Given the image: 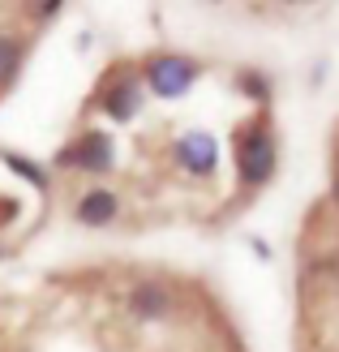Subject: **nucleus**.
<instances>
[{
    "label": "nucleus",
    "mask_w": 339,
    "mask_h": 352,
    "mask_svg": "<svg viewBox=\"0 0 339 352\" xmlns=\"http://www.w3.org/2000/svg\"><path fill=\"white\" fill-rule=\"evenodd\" d=\"M275 160H279V151H275V138H271L266 125H254V129H245L237 138V176H241V185H249V189L266 185L275 176Z\"/></svg>",
    "instance_id": "nucleus-1"
},
{
    "label": "nucleus",
    "mask_w": 339,
    "mask_h": 352,
    "mask_svg": "<svg viewBox=\"0 0 339 352\" xmlns=\"http://www.w3.org/2000/svg\"><path fill=\"white\" fill-rule=\"evenodd\" d=\"M146 82H151L155 95L176 99V95H185L189 86L198 82V65H193L189 56H172V52H164V56L146 60Z\"/></svg>",
    "instance_id": "nucleus-2"
},
{
    "label": "nucleus",
    "mask_w": 339,
    "mask_h": 352,
    "mask_svg": "<svg viewBox=\"0 0 339 352\" xmlns=\"http://www.w3.org/2000/svg\"><path fill=\"white\" fill-rule=\"evenodd\" d=\"M99 108L112 120H133L138 108H142V78L133 74V69H116L112 78H103Z\"/></svg>",
    "instance_id": "nucleus-3"
},
{
    "label": "nucleus",
    "mask_w": 339,
    "mask_h": 352,
    "mask_svg": "<svg viewBox=\"0 0 339 352\" xmlns=\"http://www.w3.org/2000/svg\"><path fill=\"white\" fill-rule=\"evenodd\" d=\"M56 164L61 168H78V172H108L112 168V142H108V133L86 129L78 142H69L56 155Z\"/></svg>",
    "instance_id": "nucleus-4"
},
{
    "label": "nucleus",
    "mask_w": 339,
    "mask_h": 352,
    "mask_svg": "<svg viewBox=\"0 0 339 352\" xmlns=\"http://www.w3.org/2000/svg\"><path fill=\"white\" fill-rule=\"evenodd\" d=\"M176 164H181L189 176H210L219 164V146H215V138H210L206 129H193L185 133L181 142H176Z\"/></svg>",
    "instance_id": "nucleus-5"
},
{
    "label": "nucleus",
    "mask_w": 339,
    "mask_h": 352,
    "mask_svg": "<svg viewBox=\"0 0 339 352\" xmlns=\"http://www.w3.org/2000/svg\"><path fill=\"white\" fill-rule=\"evenodd\" d=\"M129 309L142 322H159V318L172 314V292L159 284V279H142V284L129 292Z\"/></svg>",
    "instance_id": "nucleus-6"
},
{
    "label": "nucleus",
    "mask_w": 339,
    "mask_h": 352,
    "mask_svg": "<svg viewBox=\"0 0 339 352\" xmlns=\"http://www.w3.org/2000/svg\"><path fill=\"white\" fill-rule=\"evenodd\" d=\"M116 210H120V198L112 189H86L74 206V219L86 223V228H103V223L116 219Z\"/></svg>",
    "instance_id": "nucleus-7"
},
{
    "label": "nucleus",
    "mask_w": 339,
    "mask_h": 352,
    "mask_svg": "<svg viewBox=\"0 0 339 352\" xmlns=\"http://www.w3.org/2000/svg\"><path fill=\"white\" fill-rule=\"evenodd\" d=\"M17 65H22V43L9 39V34H0V86H9Z\"/></svg>",
    "instance_id": "nucleus-8"
},
{
    "label": "nucleus",
    "mask_w": 339,
    "mask_h": 352,
    "mask_svg": "<svg viewBox=\"0 0 339 352\" xmlns=\"http://www.w3.org/2000/svg\"><path fill=\"white\" fill-rule=\"evenodd\" d=\"M5 164H9L17 176H22V181H30L34 189H47V172H43V168H34V164H26L22 155H5Z\"/></svg>",
    "instance_id": "nucleus-9"
},
{
    "label": "nucleus",
    "mask_w": 339,
    "mask_h": 352,
    "mask_svg": "<svg viewBox=\"0 0 339 352\" xmlns=\"http://www.w3.org/2000/svg\"><path fill=\"white\" fill-rule=\"evenodd\" d=\"M237 82H241V91H245L249 99H266V95H271V82H266L262 74H249V69H245Z\"/></svg>",
    "instance_id": "nucleus-10"
},
{
    "label": "nucleus",
    "mask_w": 339,
    "mask_h": 352,
    "mask_svg": "<svg viewBox=\"0 0 339 352\" xmlns=\"http://www.w3.org/2000/svg\"><path fill=\"white\" fill-rule=\"evenodd\" d=\"M331 193H335V202H339V160H335V181H331Z\"/></svg>",
    "instance_id": "nucleus-11"
}]
</instances>
